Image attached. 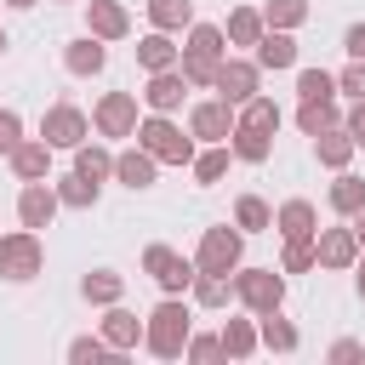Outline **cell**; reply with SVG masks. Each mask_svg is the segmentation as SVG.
I'll return each instance as SVG.
<instances>
[{"label":"cell","instance_id":"obj_41","mask_svg":"<svg viewBox=\"0 0 365 365\" xmlns=\"http://www.w3.org/2000/svg\"><path fill=\"white\" fill-rule=\"evenodd\" d=\"M68 359L74 365H97V359H108V342L103 336H74L68 342Z\"/></svg>","mask_w":365,"mask_h":365},{"label":"cell","instance_id":"obj_1","mask_svg":"<svg viewBox=\"0 0 365 365\" xmlns=\"http://www.w3.org/2000/svg\"><path fill=\"white\" fill-rule=\"evenodd\" d=\"M182 342H188V302L165 297V302L148 314V325H143V348H148L154 359H182Z\"/></svg>","mask_w":365,"mask_h":365},{"label":"cell","instance_id":"obj_36","mask_svg":"<svg viewBox=\"0 0 365 365\" xmlns=\"http://www.w3.org/2000/svg\"><path fill=\"white\" fill-rule=\"evenodd\" d=\"M234 125H257V131H274V125H279V108H274L268 97H245V103H240V120H234Z\"/></svg>","mask_w":365,"mask_h":365},{"label":"cell","instance_id":"obj_42","mask_svg":"<svg viewBox=\"0 0 365 365\" xmlns=\"http://www.w3.org/2000/svg\"><path fill=\"white\" fill-rule=\"evenodd\" d=\"M217 354H222V342H217V336H194V331H188L182 359H217Z\"/></svg>","mask_w":365,"mask_h":365},{"label":"cell","instance_id":"obj_18","mask_svg":"<svg viewBox=\"0 0 365 365\" xmlns=\"http://www.w3.org/2000/svg\"><path fill=\"white\" fill-rule=\"evenodd\" d=\"M314 222H319V211H314L308 200H285V205L274 211V228H279L285 240H302V234H319Z\"/></svg>","mask_w":365,"mask_h":365},{"label":"cell","instance_id":"obj_24","mask_svg":"<svg viewBox=\"0 0 365 365\" xmlns=\"http://www.w3.org/2000/svg\"><path fill=\"white\" fill-rule=\"evenodd\" d=\"M137 63L154 74V68H177V46H171V34L160 29V34H148V40H137Z\"/></svg>","mask_w":365,"mask_h":365},{"label":"cell","instance_id":"obj_12","mask_svg":"<svg viewBox=\"0 0 365 365\" xmlns=\"http://www.w3.org/2000/svg\"><path fill=\"white\" fill-rule=\"evenodd\" d=\"M17 217H23V228H46V222L57 217V188H46V182H23V194H17Z\"/></svg>","mask_w":365,"mask_h":365},{"label":"cell","instance_id":"obj_37","mask_svg":"<svg viewBox=\"0 0 365 365\" xmlns=\"http://www.w3.org/2000/svg\"><path fill=\"white\" fill-rule=\"evenodd\" d=\"M302 17H308V0H268L262 6V23L268 29H297Z\"/></svg>","mask_w":365,"mask_h":365},{"label":"cell","instance_id":"obj_47","mask_svg":"<svg viewBox=\"0 0 365 365\" xmlns=\"http://www.w3.org/2000/svg\"><path fill=\"white\" fill-rule=\"evenodd\" d=\"M359 354H365V348H359L354 336H342V342H331V359H336V365H348V359H359Z\"/></svg>","mask_w":365,"mask_h":365},{"label":"cell","instance_id":"obj_46","mask_svg":"<svg viewBox=\"0 0 365 365\" xmlns=\"http://www.w3.org/2000/svg\"><path fill=\"white\" fill-rule=\"evenodd\" d=\"M348 137H354V148H365V97L354 103V114H348V125H342Z\"/></svg>","mask_w":365,"mask_h":365},{"label":"cell","instance_id":"obj_6","mask_svg":"<svg viewBox=\"0 0 365 365\" xmlns=\"http://www.w3.org/2000/svg\"><path fill=\"white\" fill-rule=\"evenodd\" d=\"M137 137H143V148H148L154 160H165V165H188V160H194V143H188V137H182V131L165 120V114H154V120H148Z\"/></svg>","mask_w":365,"mask_h":365},{"label":"cell","instance_id":"obj_13","mask_svg":"<svg viewBox=\"0 0 365 365\" xmlns=\"http://www.w3.org/2000/svg\"><path fill=\"white\" fill-rule=\"evenodd\" d=\"M182 86H188V80H182V68H154V74H148L143 103H148L154 114H171V108L182 103Z\"/></svg>","mask_w":365,"mask_h":365},{"label":"cell","instance_id":"obj_51","mask_svg":"<svg viewBox=\"0 0 365 365\" xmlns=\"http://www.w3.org/2000/svg\"><path fill=\"white\" fill-rule=\"evenodd\" d=\"M0 51H6V29H0Z\"/></svg>","mask_w":365,"mask_h":365},{"label":"cell","instance_id":"obj_48","mask_svg":"<svg viewBox=\"0 0 365 365\" xmlns=\"http://www.w3.org/2000/svg\"><path fill=\"white\" fill-rule=\"evenodd\" d=\"M354 234H359V240H365V205H359V211H354Z\"/></svg>","mask_w":365,"mask_h":365},{"label":"cell","instance_id":"obj_17","mask_svg":"<svg viewBox=\"0 0 365 365\" xmlns=\"http://www.w3.org/2000/svg\"><path fill=\"white\" fill-rule=\"evenodd\" d=\"M91 34L97 40H125L131 34V17L120 0H91Z\"/></svg>","mask_w":365,"mask_h":365},{"label":"cell","instance_id":"obj_19","mask_svg":"<svg viewBox=\"0 0 365 365\" xmlns=\"http://www.w3.org/2000/svg\"><path fill=\"white\" fill-rule=\"evenodd\" d=\"M291 63H297V40L285 29H268L257 40V68H291Z\"/></svg>","mask_w":365,"mask_h":365},{"label":"cell","instance_id":"obj_38","mask_svg":"<svg viewBox=\"0 0 365 365\" xmlns=\"http://www.w3.org/2000/svg\"><path fill=\"white\" fill-rule=\"evenodd\" d=\"M228 160H234V148H205V154L194 160V182H205V188H211V182L228 171Z\"/></svg>","mask_w":365,"mask_h":365},{"label":"cell","instance_id":"obj_32","mask_svg":"<svg viewBox=\"0 0 365 365\" xmlns=\"http://www.w3.org/2000/svg\"><path fill=\"white\" fill-rule=\"evenodd\" d=\"M120 291H125V279L108 274V268H97V274L80 279V297H86V302H120Z\"/></svg>","mask_w":365,"mask_h":365},{"label":"cell","instance_id":"obj_21","mask_svg":"<svg viewBox=\"0 0 365 365\" xmlns=\"http://www.w3.org/2000/svg\"><path fill=\"white\" fill-rule=\"evenodd\" d=\"M228 137H234V160H245V165H262V160L274 154V143H268L274 131H257V125H234Z\"/></svg>","mask_w":365,"mask_h":365},{"label":"cell","instance_id":"obj_43","mask_svg":"<svg viewBox=\"0 0 365 365\" xmlns=\"http://www.w3.org/2000/svg\"><path fill=\"white\" fill-rule=\"evenodd\" d=\"M336 91H348V97L359 103V97H365V63H348V68L336 74Z\"/></svg>","mask_w":365,"mask_h":365},{"label":"cell","instance_id":"obj_27","mask_svg":"<svg viewBox=\"0 0 365 365\" xmlns=\"http://www.w3.org/2000/svg\"><path fill=\"white\" fill-rule=\"evenodd\" d=\"M57 205H74V211L97 205V182H91L86 171H68V177H57Z\"/></svg>","mask_w":365,"mask_h":365},{"label":"cell","instance_id":"obj_40","mask_svg":"<svg viewBox=\"0 0 365 365\" xmlns=\"http://www.w3.org/2000/svg\"><path fill=\"white\" fill-rule=\"evenodd\" d=\"M297 91H302V97H336V74H325V68H302V74H297Z\"/></svg>","mask_w":365,"mask_h":365},{"label":"cell","instance_id":"obj_35","mask_svg":"<svg viewBox=\"0 0 365 365\" xmlns=\"http://www.w3.org/2000/svg\"><path fill=\"white\" fill-rule=\"evenodd\" d=\"M228 40H234V46H257V40H262V11L240 6V11L228 17Z\"/></svg>","mask_w":365,"mask_h":365},{"label":"cell","instance_id":"obj_49","mask_svg":"<svg viewBox=\"0 0 365 365\" xmlns=\"http://www.w3.org/2000/svg\"><path fill=\"white\" fill-rule=\"evenodd\" d=\"M6 6H17V11H29V6H34V0H6Z\"/></svg>","mask_w":365,"mask_h":365},{"label":"cell","instance_id":"obj_4","mask_svg":"<svg viewBox=\"0 0 365 365\" xmlns=\"http://www.w3.org/2000/svg\"><path fill=\"white\" fill-rule=\"evenodd\" d=\"M234 297H240L251 314H274V308L285 302V279H279L274 268H240V274H234Z\"/></svg>","mask_w":365,"mask_h":365},{"label":"cell","instance_id":"obj_26","mask_svg":"<svg viewBox=\"0 0 365 365\" xmlns=\"http://www.w3.org/2000/svg\"><path fill=\"white\" fill-rule=\"evenodd\" d=\"M314 154H319V165L342 171V165H348V154H354V137L331 125V131H319V137H314Z\"/></svg>","mask_w":365,"mask_h":365},{"label":"cell","instance_id":"obj_22","mask_svg":"<svg viewBox=\"0 0 365 365\" xmlns=\"http://www.w3.org/2000/svg\"><path fill=\"white\" fill-rule=\"evenodd\" d=\"M257 319H262V325H257V342H262V348L291 354V348L302 342V336H297V325H291V319H279V308H274V314H257Z\"/></svg>","mask_w":365,"mask_h":365},{"label":"cell","instance_id":"obj_50","mask_svg":"<svg viewBox=\"0 0 365 365\" xmlns=\"http://www.w3.org/2000/svg\"><path fill=\"white\" fill-rule=\"evenodd\" d=\"M359 297H365V262H359Z\"/></svg>","mask_w":365,"mask_h":365},{"label":"cell","instance_id":"obj_3","mask_svg":"<svg viewBox=\"0 0 365 365\" xmlns=\"http://www.w3.org/2000/svg\"><path fill=\"white\" fill-rule=\"evenodd\" d=\"M240 251H245L240 228H228V222H222V228H205L194 268H200V274H234V268H240Z\"/></svg>","mask_w":365,"mask_h":365},{"label":"cell","instance_id":"obj_2","mask_svg":"<svg viewBox=\"0 0 365 365\" xmlns=\"http://www.w3.org/2000/svg\"><path fill=\"white\" fill-rule=\"evenodd\" d=\"M222 51H228V46H222V29L194 23V29H188V46H182V80H188V86H211Z\"/></svg>","mask_w":365,"mask_h":365},{"label":"cell","instance_id":"obj_9","mask_svg":"<svg viewBox=\"0 0 365 365\" xmlns=\"http://www.w3.org/2000/svg\"><path fill=\"white\" fill-rule=\"evenodd\" d=\"M91 120H97L103 137H131V131H137V97H131V91H108Z\"/></svg>","mask_w":365,"mask_h":365},{"label":"cell","instance_id":"obj_14","mask_svg":"<svg viewBox=\"0 0 365 365\" xmlns=\"http://www.w3.org/2000/svg\"><path fill=\"white\" fill-rule=\"evenodd\" d=\"M314 257H319L325 268H348V262L359 257V234H354V228H325V234L314 240Z\"/></svg>","mask_w":365,"mask_h":365},{"label":"cell","instance_id":"obj_31","mask_svg":"<svg viewBox=\"0 0 365 365\" xmlns=\"http://www.w3.org/2000/svg\"><path fill=\"white\" fill-rule=\"evenodd\" d=\"M74 171H86L91 182H103V177H114V154L97 148V143H80V148H74Z\"/></svg>","mask_w":365,"mask_h":365},{"label":"cell","instance_id":"obj_30","mask_svg":"<svg viewBox=\"0 0 365 365\" xmlns=\"http://www.w3.org/2000/svg\"><path fill=\"white\" fill-rule=\"evenodd\" d=\"M217 342H222L228 359H251V354H257V331H251V319H228Z\"/></svg>","mask_w":365,"mask_h":365},{"label":"cell","instance_id":"obj_11","mask_svg":"<svg viewBox=\"0 0 365 365\" xmlns=\"http://www.w3.org/2000/svg\"><path fill=\"white\" fill-rule=\"evenodd\" d=\"M234 120H240V114H234V103H222V97H217V103H200V108L188 114V131H194V137H205V143H228Z\"/></svg>","mask_w":365,"mask_h":365},{"label":"cell","instance_id":"obj_44","mask_svg":"<svg viewBox=\"0 0 365 365\" xmlns=\"http://www.w3.org/2000/svg\"><path fill=\"white\" fill-rule=\"evenodd\" d=\"M17 143H23V120H17L11 108H0V154H11Z\"/></svg>","mask_w":365,"mask_h":365},{"label":"cell","instance_id":"obj_39","mask_svg":"<svg viewBox=\"0 0 365 365\" xmlns=\"http://www.w3.org/2000/svg\"><path fill=\"white\" fill-rule=\"evenodd\" d=\"M319 257H314V234H302V240H285V262H279V274H302V268H314Z\"/></svg>","mask_w":365,"mask_h":365},{"label":"cell","instance_id":"obj_34","mask_svg":"<svg viewBox=\"0 0 365 365\" xmlns=\"http://www.w3.org/2000/svg\"><path fill=\"white\" fill-rule=\"evenodd\" d=\"M274 222V211H268V200H257V194H245L240 205H234V228H245V234H262Z\"/></svg>","mask_w":365,"mask_h":365},{"label":"cell","instance_id":"obj_7","mask_svg":"<svg viewBox=\"0 0 365 365\" xmlns=\"http://www.w3.org/2000/svg\"><path fill=\"white\" fill-rule=\"evenodd\" d=\"M143 268L160 279V291H165V297L188 291V285H194V274H200V268H194L188 257H177L171 245H148V251H143Z\"/></svg>","mask_w":365,"mask_h":365},{"label":"cell","instance_id":"obj_23","mask_svg":"<svg viewBox=\"0 0 365 365\" xmlns=\"http://www.w3.org/2000/svg\"><path fill=\"white\" fill-rule=\"evenodd\" d=\"M63 63H68V74H97V68L108 63V51L97 46V34H86V40H68Z\"/></svg>","mask_w":365,"mask_h":365},{"label":"cell","instance_id":"obj_28","mask_svg":"<svg viewBox=\"0 0 365 365\" xmlns=\"http://www.w3.org/2000/svg\"><path fill=\"white\" fill-rule=\"evenodd\" d=\"M148 23L154 29H188L194 23V0H148Z\"/></svg>","mask_w":365,"mask_h":365},{"label":"cell","instance_id":"obj_5","mask_svg":"<svg viewBox=\"0 0 365 365\" xmlns=\"http://www.w3.org/2000/svg\"><path fill=\"white\" fill-rule=\"evenodd\" d=\"M40 262H46V251H40V234H34V228L0 240V274H6V279H34Z\"/></svg>","mask_w":365,"mask_h":365},{"label":"cell","instance_id":"obj_33","mask_svg":"<svg viewBox=\"0 0 365 365\" xmlns=\"http://www.w3.org/2000/svg\"><path fill=\"white\" fill-rule=\"evenodd\" d=\"M359 205H365V177H348V171H342V177L331 182V211H342V217H354Z\"/></svg>","mask_w":365,"mask_h":365},{"label":"cell","instance_id":"obj_8","mask_svg":"<svg viewBox=\"0 0 365 365\" xmlns=\"http://www.w3.org/2000/svg\"><path fill=\"white\" fill-rule=\"evenodd\" d=\"M86 114L74 108V103H57V108H46V120H40V137L51 143V148H80L86 143Z\"/></svg>","mask_w":365,"mask_h":365},{"label":"cell","instance_id":"obj_15","mask_svg":"<svg viewBox=\"0 0 365 365\" xmlns=\"http://www.w3.org/2000/svg\"><path fill=\"white\" fill-rule=\"evenodd\" d=\"M103 342H108L114 354L137 348V342H143V319H137L131 308H114V302H108V319H103Z\"/></svg>","mask_w":365,"mask_h":365},{"label":"cell","instance_id":"obj_10","mask_svg":"<svg viewBox=\"0 0 365 365\" xmlns=\"http://www.w3.org/2000/svg\"><path fill=\"white\" fill-rule=\"evenodd\" d=\"M211 86L222 91V103H234V108H240L245 97H257V63H234V57H222Z\"/></svg>","mask_w":365,"mask_h":365},{"label":"cell","instance_id":"obj_45","mask_svg":"<svg viewBox=\"0 0 365 365\" xmlns=\"http://www.w3.org/2000/svg\"><path fill=\"white\" fill-rule=\"evenodd\" d=\"M342 51H348L354 63H365V23H354V29L342 34Z\"/></svg>","mask_w":365,"mask_h":365},{"label":"cell","instance_id":"obj_20","mask_svg":"<svg viewBox=\"0 0 365 365\" xmlns=\"http://www.w3.org/2000/svg\"><path fill=\"white\" fill-rule=\"evenodd\" d=\"M114 177H120L125 188H148V182H154V154H148V148H125V154H114Z\"/></svg>","mask_w":365,"mask_h":365},{"label":"cell","instance_id":"obj_29","mask_svg":"<svg viewBox=\"0 0 365 365\" xmlns=\"http://www.w3.org/2000/svg\"><path fill=\"white\" fill-rule=\"evenodd\" d=\"M188 291H194V302H200V308H222V302L234 297V279H228V274H194V285H188Z\"/></svg>","mask_w":365,"mask_h":365},{"label":"cell","instance_id":"obj_25","mask_svg":"<svg viewBox=\"0 0 365 365\" xmlns=\"http://www.w3.org/2000/svg\"><path fill=\"white\" fill-rule=\"evenodd\" d=\"M297 125H302L308 137L331 131V125H336V103H331V97H302V108H297Z\"/></svg>","mask_w":365,"mask_h":365},{"label":"cell","instance_id":"obj_16","mask_svg":"<svg viewBox=\"0 0 365 365\" xmlns=\"http://www.w3.org/2000/svg\"><path fill=\"white\" fill-rule=\"evenodd\" d=\"M11 171L23 177V182H46V171H51V143L40 137V143H17L11 148Z\"/></svg>","mask_w":365,"mask_h":365}]
</instances>
